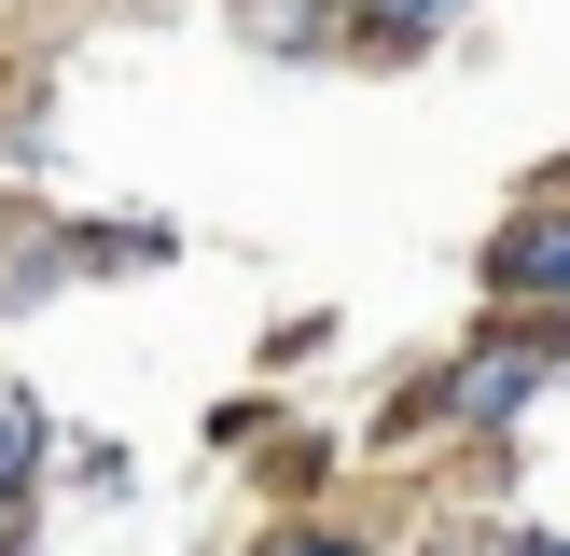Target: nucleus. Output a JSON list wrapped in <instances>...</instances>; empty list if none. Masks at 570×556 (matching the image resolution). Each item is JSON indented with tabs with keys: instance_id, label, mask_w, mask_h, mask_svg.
<instances>
[{
	"instance_id": "20e7f679",
	"label": "nucleus",
	"mask_w": 570,
	"mask_h": 556,
	"mask_svg": "<svg viewBox=\"0 0 570 556\" xmlns=\"http://www.w3.org/2000/svg\"><path fill=\"white\" fill-rule=\"evenodd\" d=\"M250 28H278V56H306V28H321V0H250Z\"/></svg>"
},
{
	"instance_id": "f03ea898",
	"label": "nucleus",
	"mask_w": 570,
	"mask_h": 556,
	"mask_svg": "<svg viewBox=\"0 0 570 556\" xmlns=\"http://www.w3.org/2000/svg\"><path fill=\"white\" fill-rule=\"evenodd\" d=\"M529 376H543V348H488V361L460 376V417H515V404H529Z\"/></svg>"
},
{
	"instance_id": "423d86ee",
	"label": "nucleus",
	"mask_w": 570,
	"mask_h": 556,
	"mask_svg": "<svg viewBox=\"0 0 570 556\" xmlns=\"http://www.w3.org/2000/svg\"><path fill=\"white\" fill-rule=\"evenodd\" d=\"M278 556H362V543H334V528H306V543H278Z\"/></svg>"
},
{
	"instance_id": "f257e3e1",
	"label": "nucleus",
	"mask_w": 570,
	"mask_h": 556,
	"mask_svg": "<svg viewBox=\"0 0 570 556\" xmlns=\"http://www.w3.org/2000/svg\"><path fill=\"white\" fill-rule=\"evenodd\" d=\"M488 292H570V222H515V237H488Z\"/></svg>"
},
{
	"instance_id": "7ed1b4c3",
	"label": "nucleus",
	"mask_w": 570,
	"mask_h": 556,
	"mask_svg": "<svg viewBox=\"0 0 570 556\" xmlns=\"http://www.w3.org/2000/svg\"><path fill=\"white\" fill-rule=\"evenodd\" d=\"M42 487V404H0V500Z\"/></svg>"
},
{
	"instance_id": "0eeeda50",
	"label": "nucleus",
	"mask_w": 570,
	"mask_h": 556,
	"mask_svg": "<svg viewBox=\"0 0 570 556\" xmlns=\"http://www.w3.org/2000/svg\"><path fill=\"white\" fill-rule=\"evenodd\" d=\"M501 556H570V543H501Z\"/></svg>"
},
{
	"instance_id": "39448f33",
	"label": "nucleus",
	"mask_w": 570,
	"mask_h": 556,
	"mask_svg": "<svg viewBox=\"0 0 570 556\" xmlns=\"http://www.w3.org/2000/svg\"><path fill=\"white\" fill-rule=\"evenodd\" d=\"M417 14H445V0H362V28H417Z\"/></svg>"
}]
</instances>
